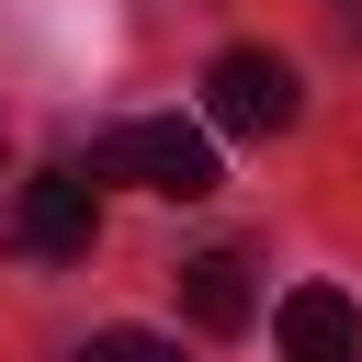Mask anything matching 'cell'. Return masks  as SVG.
I'll return each mask as SVG.
<instances>
[{
    "mask_svg": "<svg viewBox=\"0 0 362 362\" xmlns=\"http://www.w3.org/2000/svg\"><path fill=\"white\" fill-rule=\"evenodd\" d=\"M90 181H136V192H170V204H204L226 170H215V124H181V113H136L90 147Z\"/></svg>",
    "mask_w": 362,
    "mask_h": 362,
    "instance_id": "obj_1",
    "label": "cell"
},
{
    "mask_svg": "<svg viewBox=\"0 0 362 362\" xmlns=\"http://www.w3.org/2000/svg\"><path fill=\"white\" fill-rule=\"evenodd\" d=\"M294 113H305V90H294V68L272 45H226L204 68V124L215 136H283Z\"/></svg>",
    "mask_w": 362,
    "mask_h": 362,
    "instance_id": "obj_2",
    "label": "cell"
},
{
    "mask_svg": "<svg viewBox=\"0 0 362 362\" xmlns=\"http://www.w3.org/2000/svg\"><path fill=\"white\" fill-rule=\"evenodd\" d=\"M90 238H102L90 170H34V181L11 192V249H23V260H90Z\"/></svg>",
    "mask_w": 362,
    "mask_h": 362,
    "instance_id": "obj_3",
    "label": "cell"
},
{
    "mask_svg": "<svg viewBox=\"0 0 362 362\" xmlns=\"http://www.w3.org/2000/svg\"><path fill=\"white\" fill-rule=\"evenodd\" d=\"M272 339H283V362H362V317L339 283H294L272 305Z\"/></svg>",
    "mask_w": 362,
    "mask_h": 362,
    "instance_id": "obj_4",
    "label": "cell"
},
{
    "mask_svg": "<svg viewBox=\"0 0 362 362\" xmlns=\"http://www.w3.org/2000/svg\"><path fill=\"white\" fill-rule=\"evenodd\" d=\"M181 317H192L204 339H238V328H249V260H238V249L181 260Z\"/></svg>",
    "mask_w": 362,
    "mask_h": 362,
    "instance_id": "obj_5",
    "label": "cell"
},
{
    "mask_svg": "<svg viewBox=\"0 0 362 362\" xmlns=\"http://www.w3.org/2000/svg\"><path fill=\"white\" fill-rule=\"evenodd\" d=\"M79 362H181V339H158V328H102Z\"/></svg>",
    "mask_w": 362,
    "mask_h": 362,
    "instance_id": "obj_6",
    "label": "cell"
},
{
    "mask_svg": "<svg viewBox=\"0 0 362 362\" xmlns=\"http://www.w3.org/2000/svg\"><path fill=\"white\" fill-rule=\"evenodd\" d=\"M0 170H11V136H0Z\"/></svg>",
    "mask_w": 362,
    "mask_h": 362,
    "instance_id": "obj_7",
    "label": "cell"
}]
</instances>
